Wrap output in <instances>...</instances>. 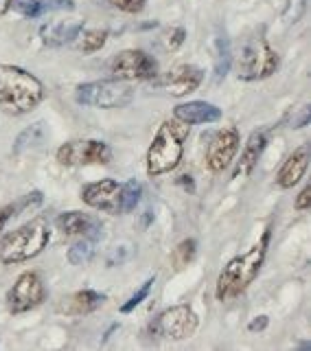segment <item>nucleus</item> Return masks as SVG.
I'll use <instances>...</instances> for the list:
<instances>
[{
    "label": "nucleus",
    "instance_id": "nucleus-1",
    "mask_svg": "<svg viewBox=\"0 0 311 351\" xmlns=\"http://www.w3.org/2000/svg\"><path fill=\"white\" fill-rule=\"evenodd\" d=\"M270 235H272V230L265 228L257 244H254L248 252H243V255L232 257L224 266V270L219 272L217 288H215V296L219 303H228L232 299H237V296L246 292L254 283V279L259 277L265 255H268Z\"/></svg>",
    "mask_w": 311,
    "mask_h": 351
},
{
    "label": "nucleus",
    "instance_id": "nucleus-2",
    "mask_svg": "<svg viewBox=\"0 0 311 351\" xmlns=\"http://www.w3.org/2000/svg\"><path fill=\"white\" fill-rule=\"evenodd\" d=\"M44 97L47 90L36 75L20 66L0 64V110L5 114H29L44 101Z\"/></svg>",
    "mask_w": 311,
    "mask_h": 351
},
{
    "label": "nucleus",
    "instance_id": "nucleus-3",
    "mask_svg": "<svg viewBox=\"0 0 311 351\" xmlns=\"http://www.w3.org/2000/svg\"><path fill=\"white\" fill-rule=\"evenodd\" d=\"M191 125L180 119H166L160 123L158 132L147 149V176L158 178L162 173L173 171L182 160L184 141L188 138Z\"/></svg>",
    "mask_w": 311,
    "mask_h": 351
},
{
    "label": "nucleus",
    "instance_id": "nucleus-4",
    "mask_svg": "<svg viewBox=\"0 0 311 351\" xmlns=\"http://www.w3.org/2000/svg\"><path fill=\"white\" fill-rule=\"evenodd\" d=\"M51 228L44 217H36L31 222L18 226L0 241V263L14 266V263L29 261L38 257L40 252L49 246Z\"/></svg>",
    "mask_w": 311,
    "mask_h": 351
},
{
    "label": "nucleus",
    "instance_id": "nucleus-5",
    "mask_svg": "<svg viewBox=\"0 0 311 351\" xmlns=\"http://www.w3.org/2000/svg\"><path fill=\"white\" fill-rule=\"evenodd\" d=\"M281 66V58L265 38H250L237 55V77L243 82H261L272 77Z\"/></svg>",
    "mask_w": 311,
    "mask_h": 351
},
{
    "label": "nucleus",
    "instance_id": "nucleus-6",
    "mask_svg": "<svg viewBox=\"0 0 311 351\" xmlns=\"http://www.w3.org/2000/svg\"><path fill=\"white\" fill-rule=\"evenodd\" d=\"M75 101L88 108L114 110V108H125L134 101V90L121 80L86 82L82 86H77Z\"/></svg>",
    "mask_w": 311,
    "mask_h": 351
},
{
    "label": "nucleus",
    "instance_id": "nucleus-7",
    "mask_svg": "<svg viewBox=\"0 0 311 351\" xmlns=\"http://www.w3.org/2000/svg\"><path fill=\"white\" fill-rule=\"evenodd\" d=\"M199 327V316L188 305H173L149 323V336L156 340H186Z\"/></svg>",
    "mask_w": 311,
    "mask_h": 351
},
{
    "label": "nucleus",
    "instance_id": "nucleus-8",
    "mask_svg": "<svg viewBox=\"0 0 311 351\" xmlns=\"http://www.w3.org/2000/svg\"><path fill=\"white\" fill-rule=\"evenodd\" d=\"M55 158L64 167H84V165H108L112 160V147L97 138H73L58 147Z\"/></svg>",
    "mask_w": 311,
    "mask_h": 351
},
{
    "label": "nucleus",
    "instance_id": "nucleus-9",
    "mask_svg": "<svg viewBox=\"0 0 311 351\" xmlns=\"http://www.w3.org/2000/svg\"><path fill=\"white\" fill-rule=\"evenodd\" d=\"M47 285L38 272H22L7 292V310L11 314H27L47 301Z\"/></svg>",
    "mask_w": 311,
    "mask_h": 351
},
{
    "label": "nucleus",
    "instance_id": "nucleus-10",
    "mask_svg": "<svg viewBox=\"0 0 311 351\" xmlns=\"http://www.w3.org/2000/svg\"><path fill=\"white\" fill-rule=\"evenodd\" d=\"M114 77L121 82H136V80H153L158 75V64L140 49L121 51L110 64Z\"/></svg>",
    "mask_w": 311,
    "mask_h": 351
},
{
    "label": "nucleus",
    "instance_id": "nucleus-11",
    "mask_svg": "<svg viewBox=\"0 0 311 351\" xmlns=\"http://www.w3.org/2000/svg\"><path fill=\"white\" fill-rule=\"evenodd\" d=\"M239 143L241 136L237 128L219 130L206 147V167L213 173H221L224 169H228L239 152Z\"/></svg>",
    "mask_w": 311,
    "mask_h": 351
},
{
    "label": "nucleus",
    "instance_id": "nucleus-12",
    "mask_svg": "<svg viewBox=\"0 0 311 351\" xmlns=\"http://www.w3.org/2000/svg\"><path fill=\"white\" fill-rule=\"evenodd\" d=\"M119 195H121V184L116 180H97V182H90L86 184L82 189V200L97 208V211H105V213H121L119 208Z\"/></svg>",
    "mask_w": 311,
    "mask_h": 351
},
{
    "label": "nucleus",
    "instance_id": "nucleus-13",
    "mask_svg": "<svg viewBox=\"0 0 311 351\" xmlns=\"http://www.w3.org/2000/svg\"><path fill=\"white\" fill-rule=\"evenodd\" d=\"M204 80V71L193 64H182L177 69L169 71L162 80V88L173 97H184L199 88Z\"/></svg>",
    "mask_w": 311,
    "mask_h": 351
},
{
    "label": "nucleus",
    "instance_id": "nucleus-14",
    "mask_svg": "<svg viewBox=\"0 0 311 351\" xmlns=\"http://www.w3.org/2000/svg\"><path fill=\"white\" fill-rule=\"evenodd\" d=\"M103 303H105V294L97 290H79V292L64 296L55 310L64 316H86V314L97 312Z\"/></svg>",
    "mask_w": 311,
    "mask_h": 351
},
{
    "label": "nucleus",
    "instance_id": "nucleus-15",
    "mask_svg": "<svg viewBox=\"0 0 311 351\" xmlns=\"http://www.w3.org/2000/svg\"><path fill=\"white\" fill-rule=\"evenodd\" d=\"M268 145V132L265 130H254L252 134L248 136V143L243 145L241 154H239V160H237V167L232 171V178H248V176L254 171L257 162L261 158V154Z\"/></svg>",
    "mask_w": 311,
    "mask_h": 351
},
{
    "label": "nucleus",
    "instance_id": "nucleus-16",
    "mask_svg": "<svg viewBox=\"0 0 311 351\" xmlns=\"http://www.w3.org/2000/svg\"><path fill=\"white\" fill-rule=\"evenodd\" d=\"M55 226L62 235L66 237H88V235H99V228L101 222L90 213H82V211H66L58 219H55Z\"/></svg>",
    "mask_w": 311,
    "mask_h": 351
},
{
    "label": "nucleus",
    "instance_id": "nucleus-17",
    "mask_svg": "<svg viewBox=\"0 0 311 351\" xmlns=\"http://www.w3.org/2000/svg\"><path fill=\"white\" fill-rule=\"evenodd\" d=\"M307 167H309V147L301 145L281 165L279 173H276V184H279L281 189H292V186H296L305 178Z\"/></svg>",
    "mask_w": 311,
    "mask_h": 351
},
{
    "label": "nucleus",
    "instance_id": "nucleus-18",
    "mask_svg": "<svg viewBox=\"0 0 311 351\" xmlns=\"http://www.w3.org/2000/svg\"><path fill=\"white\" fill-rule=\"evenodd\" d=\"M173 117L184 121L188 125H204V123H215L221 119V110L208 101H186L175 106Z\"/></svg>",
    "mask_w": 311,
    "mask_h": 351
},
{
    "label": "nucleus",
    "instance_id": "nucleus-19",
    "mask_svg": "<svg viewBox=\"0 0 311 351\" xmlns=\"http://www.w3.org/2000/svg\"><path fill=\"white\" fill-rule=\"evenodd\" d=\"M84 31V20H60V22H49L47 27H42L40 36L47 47H64L71 44L73 40L79 38Z\"/></svg>",
    "mask_w": 311,
    "mask_h": 351
},
{
    "label": "nucleus",
    "instance_id": "nucleus-20",
    "mask_svg": "<svg viewBox=\"0 0 311 351\" xmlns=\"http://www.w3.org/2000/svg\"><path fill=\"white\" fill-rule=\"evenodd\" d=\"M14 7L27 18H40L53 11H71L75 9V3L73 0H16Z\"/></svg>",
    "mask_w": 311,
    "mask_h": 351
},
{
    "label": "nucleus",
    "instance_id": "nucleus-21",
    "mask_svg": "<svg viewBox=\"0 0 311 351\" xmlns=\"http://www.w3.org/2000/svg\"><path fill=\"white\" fill-rule=\"evenodd\" d=\"M232 55H230V42L226 36L215 38V82L224 80L230 71Z\"/></svg>",
    "mask_w": 311,
    "mask_h": 351
},
{
    "label": "nucleus",
    "instance_id": "nucleus-22",
    "mask_svg": "<svg viewBox=\"0 0 311 351\" xmlns=\"http://www.w3.org/2000/svg\"><path fill=\"white\" fill-rule=\"evenodd\" d=\"M142 186L136 180H127L125 184H121V195H119V208L121 213H132L140 202Z\"/></svg>",
    "mask_w": 311,
    "mask_h": 351
},
{
    "label": "nucleus",
    "instance_id": "nucleus-23",
    "mask_svg": "<svg viewBox=\"0 0 311 351\" xmlns=\"http://www.w3.org/2000/svg\"><path fill=\"white\" fill-rule=\"evenodd\" d=\"M197 255V241L193 237H188V239H182L180 244H177L171 252V266L175 270H182L186 268L188 263H191Z\"/></svg>",
    "mask_w": 311,
    "mask_h": 351
},
{
    "label": "nucleus",
    "instance_id": "nucleus-24",
    "mask_svg": "<svg viewBox=\"0 0 311 351\" xmlns=\"http://www.w3.org/2000/svg\"><path fill=\"white\" fill-rule=\"evenodd\" d=\"M44 125L42 123H33L29 125L27 130H22L20 132V136L16 138V145H14V154H22V152H27L31 147H36L40 145V143L44 141Z\"/></svg>",
    "mask_w": 311,
    "mask_h": 351
},
{
    "label": "nucleus",
    "instance_id": "nucleus-25",
    "mask_svg": "<svg viewBox=\"0 0 311 351\" xmlns=\"http://www.w3.org/2000/svg\"><path fill=\"white\" fill-rule=\"evenodd\" d=\"M97 246V235H88L86 239L77 241V244L69 250V261L75 263V266H84L92 257H95V248Z\"/></svg>",
    "mask_w": 311,
    "mask_h": 351
},
{
    "label": "nucleus",
    "instance_id": "nucleus-26",
    "mask_svg": "<svg viewBox=\"0 0 311 351\" xmlns=\"http://www.w3.org/2000/svg\"><path fill=\"white\" fill-rule=\"evenodd\" d=\"M82 42H79V51L82 53H97L105 47L108 42V31L105 29H92V31H82Z\"/></svg>",
    "mask_w": 311,
    "mask_h": 351
},
{
    "label": "nucleus",
    "instance_id": "nucleus-27",
    "mask_svg": "<svg viewBox=\"0 0 311 351\" xmlns=\"http://www.w3.org/2000/svg\"><path fill=\"white\" fill-rule=\"evenodd\" d=\"M153 281H156V277H149L145 283H142L140 288H138L134 294H132L123 305H121V314H129V312H134V307H138V305H140L142 301H145L147 296H149V292H151V288H153Z\"/></svg>",
    "mask_w": 311,
    "mask_h": 351
},
{
    "label": "nucleus",
    "instance_id": "nucleus-28",
    "mask_svg": "<svg viewBox=\"0 0 311 351\" xmlns=\"http://www.w3.org/2000/svg\"><path fill=\"white\" fill-rule=\"evenodd\" d=\"M307 5H309V0H287V7L283 11L285 25H296V22L307 14Z\"/></svg>",
    "mask_w": 311,
    "mask_h": 351
},
{
    "label": "nucleus",
    "instance_id": "nucleus-29",
    "mask_svg": "<svg viewBox=\"0 0 311 351\" xmlns=\"http://www.w3.org/2000/svg\"><path fill=\"white\" fill-rule=\"evenodd\" d=\"M110 5L119 11H123V14H140V11L145 9L147 0H110Z\"/></svg>",
    "mask_w": 311,
    "mask_h": 351
},
{
    "label": "nucleus",
    "instance_id": "nucleus-30",
    "mask_svg": "<svg viewBox=\"0 0 311 351\" xmlns=\"http://www.w3.org/2000/svg\"><path fill=\"white\" fill-rule=\"evenodd\" d=\"M186 38V31L182 27H175L171 29L169 33H166V49L169 51H175V49H180L182 47V42Z\"/></svg>",
    "mask_w": 311,
    "mask_h": 351
},
{
    "label": "nucleus",
    "instance_id": "nucleus-31",
    "mask_svg": "<svg viewBox=\"0 0 311 351\" xmlns=\"http://www.w3.org/2000/svg\"><path fill=\"white\" fill-rule=\"evenodd\" d=\"M309 206H311V184H307L305 189L296 195V200H294V208H296V211H307Z\"/></svg>",
    "mask_w": 311,
    "mask_h": 351
},
{
    "label": "nucleus",
    "instance_id": "nucleus-32",
    "mask_svg": "<svg viewBox=\"0 0 311 351\" xmlns=\"http://www.w3.org/2000/svg\"><path fill=\"white\" fill-rule=\"evenodd\" d=\"M16 211H18V206H16V204H9V206H3V208H0V230H3L9 219L16 215Z\"/></svg>",
    "mask_w": 311,
    "mask_h": 351
},
{
    "label": "nucleus",
    "instance_id": "nucleus-33",
    "mask_svg": "<svg viewBox=\"0 0 311 351\" xmlns=\"http://www.w3.org/2000/svg\"><path fill=\"white\" fill-rule=\"evenodd\" d=\"M268 323H270L268 316H257V318H252V321L248 323V329H250V332H263V329L268 327Z\"/></svg>",
    "mask_w": 311,
    "mask_h": 351
},
{
    "label": "nucleus",
    "instance_id": "nucleus-34",
    "mask_svg": "<svg viewBox=\"0 0 311 351\" xmlns=\"http://www.w3.org/2000/svg\"><path fill=\"white\" fill-rule=\"evenodd\" d=\"M14 3H16V0H0V16H5L7 11L14 7Z\"/></svg>",
    "mask_w": 311,
    "mask_h": 351
}]
</instances>
